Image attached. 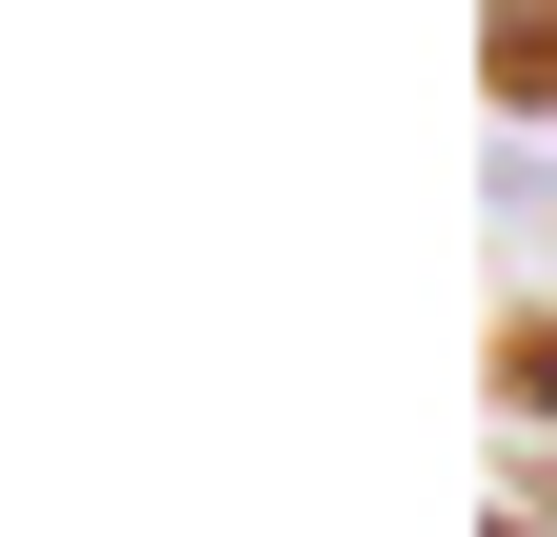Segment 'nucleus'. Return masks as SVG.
Segmentation results:
<instances>
[{
    "label": "nucleus",
    "mask_w": 557,
    "mask_h": 537,
    "mask_svg": "<svg viewBox=\"0 0 557 537\" xmlns=\"http://www.w3.org/2000/svg\"><path fill=\"white\" fill-rule=\"evenodd\" d=\"M498 398H518V419L557 438V319H518V339H498Z\"/></svg>",
    "instance_id": "1"
}]
</instances>
